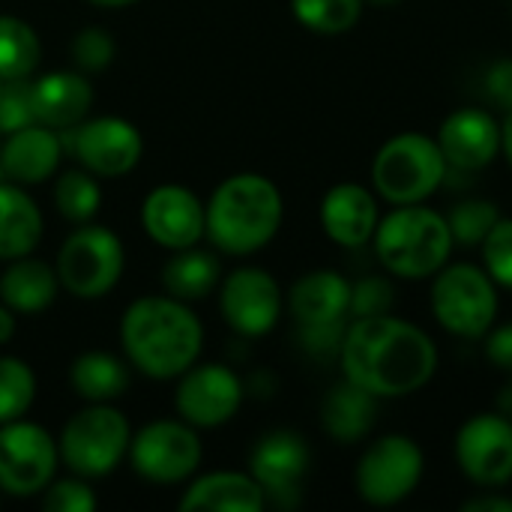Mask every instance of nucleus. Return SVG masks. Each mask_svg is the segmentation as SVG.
<instances>
[{"label": "nucleus", "instance_id": "1", "mask_svg": "<svg viewBox=\"0 0 512 512\" xmlns=\"http://www.w3.org/2000/svg\"><path fill=\"white\" fill-rule=\"evenodd\" d=\"M342 375L378 399L423 390L438 369V348L426 330L396 315L354 318L339 351Z\"/></svg>", "mask_w": 512, "mask_h": 512}, {"label": "nucleus", "instance_id": "2", "mask_svg": "<svg viewBox=\"0 0 512 512\" xmlns=\"http://www.w3.org/2000/svg\"><path fill=\"white\" fill-rule=\"evenodd\" d=\"M120 345L132 369L153 381H171L198 363L204 327L186 300L171 294L141 297L123 312Z\"/></svg>", "mask_w": 512, "mask_h": 512}, {"label": "nucleus", "instance_id": "3", "mask_svg": "<svg viewBox=\"0 0 512 512\" xmlns=\"http://www.w3.org/2000/svg\"><path fill=\"white\" fill-rule=\"evenodd\" d=\"M279 186L255 171L225 177L204 204V237L225 255H252L282 228Z\"/></svg>", "mask_w": 512, "mask_h": 512}, {"label": "nucleus", "instance_id": "4", "mask_svg": "<svg viewBox=\"0 0 512 512\" xmlns=\"http://www.w3.org/2000/svg\"><path fill=\"white\" fill-rule=\"evenodd\" d=\"M372 246L381 267L396 279H429L450 264L456 249L447 216L426 204H399L381 216Z\"/></svg>", "mask_w": 512, "mask_h": 512}, {"label": "nucleus", "instance_id": "5", "mask_svg": "<svg viewBox=\"0 0 512 512\" xmlns=\"http://www.w3.org/2000/svg\"><path fill=\"white\" fill-rule=\"evenodd\" d=\"M450 168L435 138L420 132H402L381 144L372 162L375 195L399 204L429 201L447 180Z\"/></svg>", "mask_w": 512, "mask_h": 512}, {"label": "nucleus", "instance_id": "6", "mask_svg": "<svg viewBox=\"0 0 512 512\" xmlns=\"http://www.w3.org/2000/svg\"><path fill=\"white\" fill-rule=\"evenodd\" d=\"M132 429L123 411L111 402H87L75 417L66 420L57 450L60 462L84 480L108 477L129 453Z\"/></svg>", "mask_w": 512, "mask_h": 512}, {"label": "nucleus", "instance_id": "7", "mask_svg": "<svg viewBox=\"0 0 512 512\" xmlns=\"http://www.w3.org/2000/svg\"><path fill=\"white\" fill-rule=\"evenodd\" d=\"M126 267L123 240L105 225H75L57 252V279L78 300H99L114 291Z\"/></svg>", "mask_w": 512, "mask_h": 512}, {"label": "nucleus", "instance_id": "8", "mask_svg": "<svg viewBox=\"0 0 512 512\" xmlns=\"http://www.w3.org/2000/svg\"><path fill=\"white\" fill-rule=\"evenodd\" d=\"M432 315L459 339H483L498 318V285L477 264H444L432 282Z\"/></svg>", "mask_w": 512, "mask_h": 512}, {"label": "nucleus", "instance_id": "9", "mask_svg": "<svg viewBox=\"0 0 512 512\" xmlns=\"http://www.w3.org/2000/svg\"><path fill=\"white\" fill-rule=\"evenodd\" d=\"M426 471L420 444L408 435H384L366 447L357 462V495L372 507H396L414 495Z\"/></svg>", "mask_w": 512, "mask_h": 512}, {"label": "nucleus", "instance_id": "10", "mask_svg": "<svg viewBox=\"0 0 512 512\" xmlns=\"http://www.w3.org/2000/svg\"><path fill=\"white\" fill-rule=\"evenodd\" d=\"M129 462L138 477L156 486L186 483L201 465V438L186 420H153L129 441Z\"/></svg>", "mask_w": 512, "mask_h": 512}, {"label": "nucleus", "instance_id": "11", "mask_svg": "<svg viewBox=\"0 0 512 512\" xmlns=\"http://www.w3.org/2000/svg\"><path fill=\"white\" fill-rule=\"evenodd\" d=\"M60 465L57 441L30 420L0 423V492L9 498H36L54 480Z\"/></svg>", "mask_w": 512, "mask_h": 512}, {"label": "nucleus", "instance_id": "12", "mask_svg": "<svg viewBox=\"0 0 512 512\" xmlns=\"http://www.w3.org/2000/svg\"><path fill=\"white\" fill-rule=\"evenodd\" d=\"M456 465L477 489H504L512 480V420L486 411L456 432Z\"/></svg>", "mask_w": 512, "mask_h": 512}, {"label": "nucleus", "instance_id": "13", "mask_svg": "<svg viewBox=\"0 0 512 512\" xmlns=\"http://www.w3.org/2000/svg\"><path fill=\"white\" fill-rule=\"evenodd\" d=\"M63 144L72 147L81 168L96 177H126L144 156V138L135 123L123 117H93L78 123L75 129L60 132Z\"/></svg>", "mask_w": 512, "mask_h": 512}, {"label": "nucleus", "instance_id": "14", "mask_svg": "<svg viewBox=\"0 0 512 512\" xmlns=\"http://www.w3.org/2000/svg\"><path fill=\"white\" fill-rule=\"evenodd\" d=\"M219 309L234 333L258 339L279 324L285 294L267 270L240 267L219 282Z\"/></svg>", "mask_w": 512, "mask_h": 512}, {"label": "nucleus", "instance_id": "15", "mask_svg": "<svg viewBox=\"0 0 512 512\" xmlns=\"http://www.w3.org/2000/svg\"><path fill=\"white\" fill-rule=\"evenodd\" d=\"M243 381L234 369L222 363H195L180 375L174 408L180 420L195 429H216L234 420L243 405Z\"/></svg>", "mask_w": 512, "mask_h": 512}, {"label": "nucleus", "instance_id": "16", "mask_svg": "<svg viewBox=\"0 0 512 512\" xmlns=\"http://www.w3.org/2000/svg\"><path fill=\"white\" fill-rule=\"evenodd\" d=\"M309 465H312V453L306 438L288 429H276L264 435L249 456V474L258 480L267 501H276L279 507L297 504Z\"/></svg>", "mask_w": 512, "mask_h": 512}, {"label": "nucleus", "instance_id": "17", "mask_svg": "<svg viewBox=\"0 0 512 512\" xmlns=\"http://www.w3.org/2000/svg\"><path fill=\"white\" fill-rule=\"evenodd\" d=\"M450 171L477 174L501 156V123L486 108H459L435 135Z\"/></svg>", "mask_w": 512, "mask_h": 512}, {"label": "nucleus", "instance_id": "18", "mask_svg": "<svg viewBox=\"0 0 512 512\" xmlns=\"http://www.w3.org/2000/svg\"><path fill=\"white\" fill-rule=\"evenodd\" d=\"M141 225L147 237L162 249H186L204 237V204L201 198L180 186H156L141 204Z\"/></svg>", "mask_w": 512, "mask_h": 512}, {"label": "nucleus", "instance_id": "19", "mask_svg": "<svg viewBox=\"0 0 512 512\" xmlns=\"http://www.w3.org/2000/svg\"><path fill=\"white\" fill-rule=\"evenodd\" d=\"M30 105L36 123L66 132L87 120L93 105V84L87 81L84 72H72V69L45 72L30 81Z\"/></svg>", "mask_w": 512, "mask_h": 512}, {"label": "nucleus", "instance_id": "20", "mask_svg": "<svg viewBox=\"0 0 512 512\" xmlns=\"http://www.w3.org/2000/svg\"><path fill=\"white\" fill-rule=\"evenodd\" d=\"M378 222V195L360 183H336L321 201V228L333 243L345 249L372 243Z\"/></svg>", "mask_w": 512, "mask_h": 512}, {"label": "nucleus", "instance_id": "21", "mask_svg": "<svg viewBox=\"0 0 512 512\" xmlns=\"http://www.w3.org/2000/svg\"><path fill=\"white\" fill-rule=\"evenodd\" d=\"M3 138L6 141L0 147V165L6 180L21 186H39L54 177L63 156V138L57 129L45 123H27Z\"/></svg>", "mask_w": 512, "mask_h": 512}, {"label": "nucleus", "instance_id": "22", "mask_svg": "<svg viewBox=\"0 0 512 512\" xmlns=\"http://www.w3.org/2000/svg\"><path fill=\"white\" fill-rule=\"evenodd\" d=\"M288 312L297 327L345 321L351 315V282L336 270H309L291 285Z\"/></svg>", "mask_w": 512, "mask_h": 512}, {"label": "nucleus", "instance_id": "23", "mask_svg": "<svg viewBox=\"0 0 512 512\" xmlns=\"http://www.w3.org/2000/svg\"><path fill=\"white\" fill-rule=\"evenodd\" d=\"M267 504L264 489L252 474L240 471H216L192 480L183 489L180 510H225V512H261Z\"/></svg>", "mask_w": 512, "mask_h": 512}, {"label": "nucleus", "instance_id": "24", "mask_svg": "<svg viewBox=\"0 0 512 512\" xmlns=\"http://www.w3.org/2000/svg\"><path fill=\"white\" fill-rule=\"evenodd\" d=\"M378 405H381L378 396H372L369 390L345 378L342 384L330 387V393L324 396L321 426L336 444H357L375 429Z\"/></svg>", "mask_w": 512, "mask_h": 512}, {"label": "nucleus", "instance_id": "25", "mask_svg": "<svg viewBox=\"0 0 512 512\" xmlns=\"http://www.w3.org/2000/svg\"><path fill=\"white\" fill-rule=\"evenodd\" d=\"M60 291L57 270L39 258H15L0 273V303H6L15 315H36L45 312Z\"/></svg>", "mask_w": 512, "mask_h": 512}, {"label": "nucleus", "instance_id": "26", "mask_svg": "<svg viewBox=\"0 0 512 512\" xmlns=\"http://www.w3.org/2000/svg\"><path fill=\"white\" fill-rule=\"evenodd\" d=\"M42 240V210L21 183L0 180V261L30 255Z\"/></svg>", "mask_w": 512, "mask_h": 512}, {"label": "nucleus", "instance_id": "27", "mask_svg": "<svg viewBox=\"0 0 512 512\" xmlns=\"http://www.w3.org/2000/svg\"><path fill=\"white\" fill-rule=\"evenodd\" d=\"M222 282V264L213 252L186 246V249H174V255L165 261L162 267V285L171 297L195 303L210 297Z\"/></svg>", "mask_w": 512, "mask_h": 512}, {"label": "nucleus", "instance_id": "28", "mask_svg": "<svg viewBox=\"0 0 512 512\" xmlns=\"http://www.w3.org/2000/svg\"><path fill=\"white\" fill-rule=\"evenodd\" d=\"M69 384L84 402H114L129 390V366L108 351H84L69 366Z\"/></svg>", "mask_w": 512, "mask_h": 512}, {"label": "nucleus", "instance_id": "29", "mask_svg": "<svg viewBox=\"0 0 512 512\" xmlns=\"http://www.w3.org/2000/svg\"><path fill=\"white\" fill-rule=\"evenodd\" d=\"M42 60L36 30L15 15H0V78H33Z\"/></svg>", "mask_w": 512, "mask_h": 512}, {"label": "nucleus", "instance_id": "30", "mask_svg": "<svg viewBox=\"0 0 512 512\" xmlns=\"http://www.w3.org/2000/svg\"><path fill=\"white\" fill-rule=\"evenodd\" d=\"M54 207L72 225L93 222L102 207V186L96 174H90L87 168L63 171L54 183Z\"/></svg>", "mask_w": 512, "mask_h": 512}, {"label": "nucleus", "instance_id": "31", "mask_svg": "<svg viewBox=\"0 0 512 512\" xmlns=\"http://www.w3.org/2000/svg\"><path fill=\"white\" fill-rule=\"evenodd\" d=\"M366 0H291L294 18L321 36H339L348 33L360 15H363Z\"/></svg>", "mask_w": 512, "mask_h": 512}, {"label": "nucleus", "instance_id": "32", "mask_svg": "<svg viewBox=\"0 0 512 512\" xmlns=\"http://www.w3.org/2000/svg\"><path fill=\"white\" fill-rule=\"evenodd\" d=\"M36 399V375L33 369L18 360L3 354L0 357V423L21 420Z\"/></svg>", "mask_w": 512, "mask_h": 512}, {"label": "nucleus", "instance_id": "33", "mask_svg": "<svg viewBox=\"0 0 512 512\" xmlns=\"http://www.w3.org/2000/svg\"><path fill=\"white\" fill-rule=\"evenodd\" d=\"M498 219H501L498 204L486 198H465L447 213V225L456 246H480Z\"/></svg>", "mask_w": 512, "mask_h": 512}, {"label": "nucleus", "instance_id": "34", "mask_svg": "<svg viewBox=\"0 0 512 512\" xmlns=\"http://www.w3.org/2000/svg\"><path fill=\"white\" fill-rule=\"evenodd\" d=\"M114 51H117L114 36L105 27H96V24L81 27L69 42V57L78 66V72H84V75L108 69L111 60H114Z\"/></svg>", "mask_w": 512, "mask_h": 512}, {"label": "nucleus", "instance_id": "35", "mask_svg": "<svg viewBox=\"0 0 512 512\" xmlns=\"http://www.w3.org/2000/svg\"><path fill=\"white\" fill-rule=\"evenodd\" d=\"M483 252V270L492 276V282L498 288L512 291V219L501 216L495 222V228L486 234V240L480 243Z\"/></svg>", "mask_w": 512, "mask_h": 512}, {"label": "nucleus", "instance_id": "36", "mask_svg": "<svg viewBox=\"0 0 512 512\" xmlns=\"http://www.w3.org/2000/svg\"><path fill=\"white\" fill-rule=\"evenodd\" d=\"M39 498L45 512H93L99 507V498L84 477L51 480Z\"/></svg>", "mask_w": 512, "mask_h": 512}, {"label": "nucleus", "instance_id": "37", "mask_svg": "<svg viewBox=\"0 0 512 512\" xmlns=\"http://www.w3.org/2000/svg\"><path fill=\"white\" fill-rule=\"evenodd\" d=\"M33 120L30 78H0V135H9Z\"/></svg>", "mask_w": 512, "mask_h": 512}, {"label": "nucleus", "instance_id": "38", "mask_svg": "<svg viewBox=\"0 0 512 512\" xmlns=\"http://www.w3.org/2000/svg\"><path fill=\"white\" fill-rule=\"evenodd\" d=\"M393 306V288L381 276L360 279L357 285L351 282V315L354 318H372V315H387Z\"/></svg>", "mask_w": 512, "mask_h": 512}, {"label": "nucleus", "instance_id": "39", "mask_svg": "<svg viewBox=\"0 0 512 512\" xmlns=\"http://www.w3.org/2000/svg\"><path fill=\"white\" fill-rule=\"evenodd\" d=\"M345 330H348L345 321H336V324H309V327H300V345L312 357H324V360L327 357H339Z\"/></svg>", "mask_w": 512, "mask_h": 512}, {"label": "nucleus", "instance_id": "40", "mask_svg": "<svg viewBox=\"0 0 512 512\" xmlns=\"http://www.w3.org/2000/svg\"><path fill=\"white\" fill-rule=\"evenodd\" d=\"M486 93L492 96V102L504 111L512 108V57H501L492 63V69L486 72Z\"/></svg>", "mask_w": 512, "mask_h": 512}, {"label": "nucleus", "instance_id": "41", "mask_svg": "<svg viewBox=\"0 0 512 512\" xmlns=\"http://www.w3.org/2000/svg\"><path fill=\"white\" fill-rule=\"evenodd\" d=\"M486 357L512 375V321L510 324H495L486 336Z\"/></svg>", "mask_w": 512, "mask_h": 512}, {"label": "nucleus", "instance_id": "42", "mask_svg": "<svg viewBox=\"0 0 512 512\" xmlns=\"http://www.w3.org/2000/svg\"><path fill=\"white\" fill-rule=\"evenodd\" d=\"M465 512H512V498L504 495H492V489H483V495L477 498H468L462 504Z\"/></svg>", "mask_w": 512, "mask_h": 512}, {"label": "nucleus", "instance_id": "43", "mask_svg": "<svg viewBox=\"0 0 512 512\" xmlns=\"http://www.w3.org/2000/svg\"><path fill=\"white\" fill-rule=\"evenodd\" d=\"M12 336H15V312L6 303H0V345H6Z\"/></svg>", "mask_w": 512, "mask_h": 512}, {"label": "nucleus", "instance_id": "44", "mask_svg": "<svg viewBox=\"0 0 512 512\" xmlns=\"http://www.w3.org/2000/svg\"><path fill=\"white\" fill-rule=\"evenodd\" d=\"M501 153L512 165V108L504 111V120H501Z\"/></svg>", "mask_w": 512, "mask_h": 512}, {"label": "nucleus", "instance_id": "45", "mask_svg": "<svg viewBox=\"0 0 512 512\" xmlns=\"http://www.w3.org/2000/svg\"><path fill=\"white\" fill-rule=\"evenodd\" d=\"M498 414H504V417L512 420V378L501 387V393H498Z\"/></svg>", "mask_w": 512, "mask_h": 512}, {"label": "nucleus", "instance_id": "46", "mask_svg": "<svg viewBox=\"0 0 512 512\" xmlns=\"http://www.w3.org/2000/svg\"><path fill=\"white\" fill-rule=\"evenodd\" d=\"M87 3L102 6V9H123V6H132V3H138V0H87Z\"/></svg>", "mask_w": 512, "mask_h": 512}, {"label": "nucleus", "instance_id": "47", "mask_svg": "<svg viewBox=\"0 0 512 512\" xmlns=\"http://www.w3.org/2000/svg\"><path fill=\"white\" fill-rule=\"evenodd\" d=\"M366 3H372V6H393V3H399V0H366Z\"/></svg>", "mask_w": 512, "mask_h": 512}, {"label": "nucleus", "instance_id": "48", "mask_svg": "<svg viewBox=\"0 0 512 512\" xmlns=\"http://www.w3.org/2000/svg\"><path fill=\"white\" fill-rule=\"evenodd\" d=\"M0 180H6V174H3V165H0Z\"/></svg>", "mask_w": 512, "mask_h": 512}]
</instances>
